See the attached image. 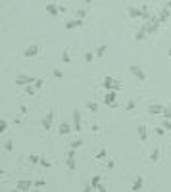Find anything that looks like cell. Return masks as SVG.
Instances as JSON below:
<instances>
[{"label":"cell","instance_id":"obj_1","mask_svg":"<svg viewBox=\"0 0 171 192\" xmlns=\"http://www.w3.org/2000/svg\"><path fill=\"white\" fill-rule=\"evenodd\" d=\"M102 87H104L106 90H119V88H121V83H119L117 79H113V77H104Z\"/></svg>","mask_w":171,"mask_h":192},{"label":"cell","instance_id":"obj_2","mask_svg":"<svg viewBox=\"0 0 171 192\" xmlns=\"http://www.w3.org/2000/svg\"><path fill=\"white\" fill-rule=\"evenodd\" d=\"M129 73L135 75L139 81H146V73H144V69H142L140 66H135V63H131V66H129Z\"/></svg>","mask_w":171,"mask_h":192},{"label":"cell","instance_id":"obj_3","mask_svg":"<svg viewBox=\"0 0 171 192\" xmlns=\"http://www.w3.org/2000/svg\"><path fill=\"white\" fill-rule=\"evenodd\" d=\"M35 79L31 75H25V73H17L16 75V85H19V87H25V85H33Z\"/></svg>","mask_w":171,"mask_h":192},{"label":"cell","instance_id":"obj_4","mask_svg":"<svg viewBox=\"0 0 171 192\" xmlns=\"http://www.w3.org/2000/svg\"><path fill=\"white\" fill-rule=\"evenodd\" d=\"M71 125H73V131H77V133L83 129V127H81V113H79V110L71 111Z\"/></svg>","mask_w":171,"mask_h":192},{"label":"cell","instance_id":"obj_5","mask_svg":"<svg viewBox=\"0 0 171 192\" xmlns=\"http://www.w3.org/2000/svg\"><path fill=\"white\" fill-rule=\"evenodd\" d=\"M54 115H56V111H48L44 117H42V129L44 131H50L52 129V123H54Z\"/></svg>","mask_w":171,"mask_h":192},{"label":"cell","instance_id":"obj_6","mask_svg":"<svg viewBox=\"0 0 171 192\" xmlns=\"http://www.w3.org/2000/svg\"><path fill=\"white\" fill-rule=\"evenodd\" d=\"M66 165H67V169H71V171H73V169L77 167V161H75V150H73V148H71V150L67 152V160H66Z\"/></svg>","mask_w":171,"mask_h":192},{"label":"cell","instance_id":"obj_7","mask_svg":"<svg viewBox=\"0 0 171 192\" xmlns=\"http://www.w3.org/2000/svg\"><path fill=\"white\" fill-rule=\"evenodd\" d=\"M37 54H39V46L37 44H31V46H27L25 50H23V58H35Z\"/></svg>","mask_w":171,"mask_h":192},{"label":"cell","instance_id":"obj_8","mask_svg":"<svg viewBox=\"0 0 171 192\" xmlns=\"http://www.w3.org/2000/svg\"><path fill=\"white\" fill-rule=\"evenodd\" d=\"M116 98H117V90H108L104 96V104H108V106L116 104Z\"/></svg>","mask_w":171,"mask_h":192},{"label":"cell","instance_id":"obj_9","mask_svg":"<svg viewBox=\"0 0 171 192\" xmlns=\"http://www.w3.org/2000/svg\"><path fill=\"white\" fill-rule=\"evenodd\" d=\"M127 16L131 19H139L140 17V8H137V6H127Z\"/></svg>","mask_w":171,"mask_h":192},{"label":"cell","instance_id":"obj_10","mask_svg":"<svg viewBox=\"0 0 171 192\" xmlns=\"http://www.w3.org/2000/svg\"><path fill=\"white\" fill-rule=\"evenodd\" d=\"M146 111L150 113V115H158V113L163 111V106H162V104H150V106L146 108Z\"/></svg>","mask_w":171,"mask_h":192},{"label":"cell","instance_id":"obj_11","mask_svg":"<svg viewBox=\"0 0 171 192\" xmlns=\"http://www.w3.org/2000/svg\"><path fill=\"white\" fill-rule=\"evenodd\" d=\"M150 16H152V12H150V4H142L140 6V19H150Z\"/></svg>","mask_w":171,"mask_h":192},{"label":"cell","instance_id":"obj_12","mask_svg":"<svg viewBox=\"0 0 171 192\" xmlns=\"http://www.w3.org/2000/svg\"><path fill=\"white\" fill-rule=\"evenodd\" d=\"M169 16H171L169 8H167V6H163V8L160 10V13H158V19H160V23H165V21L169 19Z\"/></svg>","mask_w":171,"mask_h":192},{"label":"cell","instance_id":"obj_13","mask_svg":"<svg viewBox=\"0 0 171 192\" xmlns=\"http://www.w3.org/2000/svg\"><path fill=\"white\" fill-rule=\"evenodd\" d=\"M16 188L17 190H31L33 188V181H17Z\"/></svg>","mask_w":171,"mask_h":192},{"label":"cell","instance_id":"obj_14","mask_svg":"<svg viewBox=\"0 0 171 192\" xmlns=\"http://www.w3.org/2000/svg\"><path fill=\"white\" fill-rule=\"evenodd\" d=\"M81 25H83V19H81V17H77V19L67 21V23H66V29L71 31V29H77V27H81Z\"/></svg>","mask_w":171,"mask_h":192},{"label":"cell","instance_id":"obj_15","mask_svg":"<svg viewBox=\"0 0 171 192\" xmlns=\"http://www.w3.org/2000/svg\"><path fill=\"white\" fill-rule=\"evenodd\" d=\"M146 35H148V33H146V27H144V23H142V25H140V29L135 33V40H139V42H140V40H144V39H146Z\"/></svg>","mask_w":171,"mask_h":192},{"label":"cell","instance_id":"obj_16","mask_svg":"<svg viewBox=\"0 0 171 192\" xmlns=\"http://www.w3.org/2000/svg\"><path fill=\"white\" fill-rule=\"evenodd\" d=\"M142 186H144V179H142V177H137V179H135V183L131 184V190L139 192V190H142Z\"/></svg>","mask_w":171,"mask_h":192},{"label":"cell","instance_id":"obj_17","mask_svg":"<svg viewBox=\"0 0 171 192\" xmlns=\"http://www.w3.org/2000/svg\"><path fill=\"white\" fill-rule=\"evenodd\" d=\"M58 131H60V134H69L71 131H73V125H69V123H66V121H62Z\"/></svg>","mask_w":171,"mask_h":192},{"label":"cell","instance_id":"obj_18","mask_svg":"<svg viewBox=\"0 0 171 192\" xmlns=\"http://www.w3.org/2000/svg\"><path fill=\"white\" fill-rule=\"evenodd\" d=\"M46 12L50 13L52 17H56L60 13V8H58V4H46Z\"/></svg>","mask_w":171,"mask_h":192},{"label":"cell","instance_id":"obj_19","mask_svg":"<svg viewBox=\"0 0 171 192\" xmlns=\"http://www.w3.org/2000/svg\"><path fill=\"white\" fill-rule=\"evenodd\" d=\"M139 137H140V142H146V138H148L146 125H140V127H139Z\"/></svg>","mask_w":171,"mask_h":192},{"label":"cell","instance_id":"obj_20","mask_svg":"<svg viewBox=\"0 0 171 192\" xmlns=\"http://www.w3.org/2000/svg\"><path fill=\"white\" fill-rule=\"evenodd\" d=\"M106 50H108V48H106V44L98 46V48H96V52H94V56H96V58H102V56H106Z\"/></svg>","mask_w":171,"mask_h":192},{"label":"cell","instance_id":"obj_21","mask_svg":"<svg viewBox=\"0 0 171 192\" xmlns=\"http://www.w3.org/2000/svg\"><path fill=\"white\" fill-rule=\"evenodd\" d=\"M35 90H37L35 85H25V94L27 96H35Z\"/></svg>","mask_w":171,"mask_h":192},{"label":"cell","instance_id":"obj_22","mask_svg":"<svg viewBox=\"0 0 171 192\" xmlns=\"http://www.w3.org/2000/svg\"><path fill=\"white\" fill-rule=\"evenodd\" d=\"M87 110L92 111V113H96L98 111V104L96 102H87Z\"/></svg>","mask_w":171,"mask_h":192},{"label":"cell","instance_id":"obj_23","mask_svg":"<svg viewBox=\"0 0 171 192\" xmlns=\"http://www.w3.org/2000/svg\"><path fill=\"white\" fill-rule=\"evenodd\" d=\"M92 60H94V52H92V50H87V52H85V62L90 63Z\"/></svg>","mask_w":171,"mask_h":192},{"label":"cell","instance_id":"obj_24","mask_svg":"<svg viewBox=\"0 0 171 192\" xmlns=\"http://www.w3.org/2000/svg\"><path fill=\"white\" fill-rule=\"evenodd\" d=\"M158 160H160V150H158V148H154L152 154H150V161H158Z\"/></svg>","mask_w":171,"mask_h":192},{"label":"cell","instance_id":"obj_25","mask_svg":"<svg viewBox=\"0 0 171 192\" xmlns=\"http://www.w3.org/2000/svg\"><path fill=\"white\" fill-rule=\"evenodd\" d=\"M39 165H40V167H44V169H48V167H50V165H52V163H50V161H48L46 158H42V156H40V161H39Z\"/></svg>","mask_w":171,"mask_h":192},{"label":"cell","instance_id":"obj_26","mask_svg":"<svg viewBox=\"0 0 171 192\" xmlns=\"http://www.w3.org/2000/svg\"><path fill=\"white\" fill-rule=\"evenodd\" d=\"M27 160H29V163H33V165H37V163L40 161V156H35V154H31V156H29Z\"/></svg>","mask_w":171,"mask_h":192},{"label":"cell","instance_id":"obj_27","mask_svg":"<svg viewBox=\"0 0 171 192\" xmlns=\"http://www.w3.org/2000/svg\"><path fill=\"white\" fill-rule=\"evenodd\" d=\"M162 115L165 117V119H171V106H167V108L163 106V111H162Z\"/></svg>","mask_w":171,"mask_h":192},{"label":"cell","instance_id":"obj_28","mask_svg":"<svg viewBox=\"0 0 171 192\" xmlns=\"http://www.w3.org/2000/svg\"><path fill=\"white\" fill-rule=\"evenodd\" d=\"M100 181H102V179H100V175H94V177H92V179H90V184H92V186L96 188L98 184H100Z\"/></svg>","mask_w":171,"mask_h":192},{"label":"cell","instance_id":"obj_29","mask_svg":"<svg viewBox=\"0 0 171 192\" xmlns=\"http://www.w3.org/2000/svg\"><path fill=\"white\" fill-rule=\"evenodd\" d=\"M40 186H46V181H42V179L33 181V188H40Z\"/></svg>","mask_w":171,"mask_h":192},{"label":"cell","instance_id":"obj_30","mask_svg":"<svg viewBox=\"0 0 171 192\" xmlns=\"http://www.w3.org/2000/svg\"><path fill=\"white\" fill-rule=\"evenodd\" d=\"M8 131V121L6 119H0V133H6Z\"/></svg>","mask_w":171,"mask_h":192},{"label":"cell","instance_id":"obj_31","mask_svg":"<svg viewBox=\"0 0 171 192\" xmlns=\"http://www.w3.org/2000/svg\"><path fill=\"white\" fill-rule=\"evenodd\" d=\"M62 62H63V63H69V62H71V56H69L67 50H63V54H62Z\"/></svg>","mask_w":171,"mask_h":192},{"label":"cell","instance_id":"obj_32","mask_svg":"<svg viewBox=\"0 0 171 192\" xmlns=\"http://www.w3.org/2000/svg\"><path fill=\"white\" fill-rule=\"evenodd\" d=\"M4 150H6V152H12V150H13V142H12V140H6V142H4Z\"/></svg>","mask_w":171,"mask_h":192},{"label":"cell","instance_id":"obj_33","mask_svg":"<svg viewBox=\"0 0 171 192\" xmlns=\"http://www.w3.org/2000/svg\"><path fill=\"white\" fill-rule=\"evenodd\" d=\"M162 127H163L165 131H171V119H165V117H163V123H162Z\"/></svg>","mask_w":171,"mask_h":192},{"label":"cell","instance_id":"obj_34","mask_svg":"<svg viewBox=\"0 0 171 192\" xmlns=\"http://www.w3.org/2000/svg\"><path fill=\"white\" fill-rule=\"evenodd\" d=\"M81 144H83V140H71V148H73V150H79Z\"/></svg>","mask_w":171,"mask_h":192},{"label":"cell","instance_id":"obj_35","mask_svg":"<svg viewBox=\"0 0 171 192\" xmlns=\"http://www.w3.org/2000/svg\"><path fill=\"white\" fill-rule=\"evenodd\" d=\"M35 88H42V87H44V79H35Z\"/></svg>","mask_w":171,"mask_h":192},{"label":"cell","instance_id":"obj_36","mask_svg":"<svg viewBox=\"0 0 171 192\" xmlns=\"http://www.w3.org/2000/svg\"><path fill=\"white\" fill-rule=\"evenodd\" d=\"M135 106H137V104H135L133 100H129V102H127V106H125V111H133Z\"/></svg>","mask_w":171,"mask_h":192},{"label":"cell","instance_id":"obj_37","mask_svg":"<svg viewBox=\"0 0 171 192\" xmlns=\"http://www.w3.org/2000/svg\"><path fill=\"white\" fill-rule=\"evenodd\" d=\"M77 17H81V19H85V17H87V10H85V8H81V10H77Z\"/></svg>","mask_w":171,"mask_h":192},{"label":"cell","instance_id":"obj_38","mask_svg":"<svg viewBox=\"0 0 171 192\" xmlns=\"http://www.w3.org/2000/svg\"><path fill=\"white\" fill-rule=\"evenodd\" d=\"M106 156H108V152H106V150H100V152H98V154L94 156V158H96V160H104Z\"/></svg>","mask_w":171,"mask_h":192},{"label":"cell","instance_id":"obj_39","mask_svg":"<svg viewBox=\"0 0 171 192\" xmlns=\"http://www.w3.org/2000/svg\"><path fill=\"white\" fill-rule=\"evenodd\" d=\"M54 77H56V79H63V73L60 69H54Z\"/></svg>","mask_w":171,"mask_h":192},{"label":"cell","instance_id":"obj_40","mask_svg":"<svg viewBox=\"0 0 171 192\" xmlns=\"http://www.w3.org/2000/svg\"><path fill=\"white\" fill-rule=\"evenodd\" d=\"M163 133H165V129H163V127H156V134H158V137H162Z\"/></svg>","mask_w":171,"mask_h":192},{"label":"cell","instance_id":"obj_41","mask_svg":"<svg viewBox=\"0 0 171 192\" xmlns=\"http://www.w3.org/2000/svg\"><path fill=\"white\" fill-rule=\"evenodd\" d=\"M83 190H85V192H90V190H94V186L89 183V184H85V186H83Z\"/></svg>","mask_w":171,"mask_h":192},{"label":"cell","instance_id":"obj_42","mask_svg":"<svg viewBox=\"0 0 171 192\" xmlns=\"http://www.w3.org/2000/svg\"><path fill=\"white\" fill-rule=\"evenodd\" d=\"M96 190H100V192H106V190H108V188H106V186H104V184L100 183V184H98V186H96Z\"/></svg>","mask_w":171,"mask_h":192},{"label":"cell","instance_id":"obj_43","mask_svg":"<svg viewBox=\"0 0 171 192\" xmlns=\"http://www.w3.org/2000/svg\"><path fill=\"white\" fill-rule=\"evenodd\" d=\"M19 113H23V115L27 113V108H25V106H19Z\"/></svg>","mask_w":171,"mask_h":192},{"label":"cell","instance_id":"obj_44","mask_svg":"<svg viewBox=\"0 0 171 192\" xmlns=\"http://www.w3.org/2000/svg\"><path fill=\"white\" fill-rule=\"evenodd\" d=\"M113 165H116V163H113L112 160H108V169H113Z\"/></svg>","mask_w":171,"mask_h":192},{"label":"cell","instance_id":"obj_45","mask_svg":"<svg viewBox=\"0 0 171 192\" xmlns=\"http://www.w3.org/2000/svg\"><path fill=\"white\" fill-rule=\"evenodd\" d=\"M165 6H167V8H171V0H169V2H165Z\"/></svg>","mask_w":171,"mask_h":192},{"label":"cell","instance_id":"obj_46","mask_svg":"<svg viewBox=\"0 0 171 192\" xmlns=\"http://www.w3.org/2000/svg\"><path fill=\"white\" fill-rule=\"evenodd\" d=\"M167 54H169V58H171V50H169V52H167Z\"/></svg>","mask_w":171,"mask_h":192},{"label":"cell","instance_id":"obj_47","mask_svg":"<svg viewBox=\"0 0 171 192\" xmlns=\"http://www.w3.org/2000/svg\"><path fill=\"white\" fill-rule=\"evenodd\" d=\"M169 98H171V96H169Z\"/></svg>","mask_w":171,"mask_h":192}]
</instances>
